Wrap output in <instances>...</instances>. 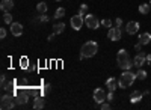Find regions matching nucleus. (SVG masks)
I'll use <instances>...</instances> for the list:
<instances>
[{
	"mask_svg": "<svg viewBox=\"0 0 151 110\" xmlns=\"http://www.w3.org/2000/svg\"><path fill=\"white\" fill-rule=\"evenodd\" d=\"M98 51V44L95 41H88L82 45V50H80V60L86 59V57H92L95 56Z\"/></svg>",
	"mask_w": 151,
	"mask_h": 110,
	"instance_id": "1",
	"label": "nucleus"
},
{
	"mask_svg": "<svg viewBox=\"0 0 151 110\" xmlns=\"http://www.w3.org/2000/svg\"><path fill=\"white\" fill-rule=\"evenodd\" d=\"M134 80H136V74H134V72H132L130 69H127V71H124L122 74H121V77H119V80H118V86H119L121 89L130 88Z\"/></svg>",
	"mask_w": 151,
	"mask_h": 110,
	"instance_id": "2",
	"label": "nucleus"
},
{
	"mask_svg": "<svg viewBox=\"0 0 151 110\" xmlns=\"http://www.w3.org/2000/svg\"><path fill=\"white\" fill-rule=\"evenodd\" d=\"M116 62H118V66H119L121 69H124V71L130 69V68H132V65H133V62L130 60V56H129V53L125 51V50H119V51H118V56H116Z\"/></svg>",
	"mask_w": 151,
	"mask_h": 110,
	"instance_id": "3",
	"label": "nucleus"
},
{
	"mask_svg": "<svg viewBox=\"0 0 151 110\" xmlns=\"http://www.w3.org/2000/svg\"><path fill=\"white\" fill-rule=\"evenodd\" d=\"M83 24H85V15H82V14H77L71 18V27L74 30H80Z\"/></svg>",
	"mask_w": 151,
	"mask_h": 110,
	"instance_id": "4",
	"label": "nucleus"
},
{
	"mask_svg": "<svg viewBox=\"0 0 151 110\" xmlns=\"http://www.w3.org/2000/svg\"><path fill=\"white\" fill-rule=\"evenodd\" d=\"M85 24H86V26L89 27V29H94V30H95V29H97V27H98L101 23L98 21V18H97L95 15H92V14H88V15L85 17Z\"/></svg>",
	"mask_w": 151,
	"mask_h": 110,
	"instance_id": "5",
	"label": "nucleus"
},
{
	"mask_svg": "<svg viewBox=\"0 0 151 110\" xmlns=\"http://www.w3.org/2000/svg\"><path fill=\"white\" fill-rule=\"evenodd\" d=\"M0 107H2L3 110L6 109H12V107H15V103H14V98L9 95V94H3L2 96V104H0Z\"/></svg>",
	"mask_w": 151,
	"mask_h": 110,
	"instance_id": "6",
	"label": "nucleus"
},
{
	"mask_svg": "<svg viewBox=\"0 0 151 110\" xmlns=\"http://www.w3.org/2000/svg\"><path fill=\"white\" fill-rule=\"evenodd\" d=\"M122 36V32H121V27H110L109 32H107V38L110 41H119Z\"/></svg>",
	"mask_w": 151,
	"mask_h": 110,
	"instance_id": "7",
	"label": "nucleus"
},
{
	"mask_svg": "<svg viewBox=\"0 0 151 110\" xmlns=\"http://www.w3.org/2000/svg\"><path fill=\"white\" fill-rule=\"evenodd\" d=\"M104 100H106V91L103 88H97L94 91V101L101 104V103H104Z\"/></svg>",
	"mask_w": 151,
	"mask_h": 110,
	"instance_id": "8",
	"label": "nucleus"
},
{
	"mask_svg": "<svg viewBox=\"0 0 151 110\" xmlns=\"http://www.w3.org/2000/svg\"><path fill=\"white\" fill-rule=\"evenodd\" d=\"M145 62H147L145 53H137V54L134 56V59H133V65L137 66V68H142V66L145 65Z\"/></svg>",
	"mask_w": 151,
	"mask_h": 110,
	"instance_id": "9",
	"label": "nucleus"
},
{
	"mask_svg": "<svg viewBox=\"0 0 151 110\" xmlns=\"http://www.w3.org/2000/svg\"><path fill=\"white\" fill-rule=\"evenodd\" d=\"M137 30H139V23L136 21H130L125 24V32H127L129 35H136Z\"/></svg>",
	"mask_w": 151,
	"mask_h": 110,
	"instance_id": "10",
	"label": "nucleus"
},
{
	"mask_svg": "<svg viewBox=\"0 0 151 110\" xmlns=\"http://www.w3.org/2000/svg\"><path fill=\"white\" fill-rule=\"evenodd\" d=\"M11 33L14 35V36H20V35L23 33L21 23H12V24H11Z\"/></svg>",
	"mask_w": 151,
	"mask_h": 110,
	"instance_id": "11",
	"label": "nucleus"
},
{
	"mask_svg": "<svg viewBox=\"0 0 151 110\" xmlns=\"http://www.w3.org/2000/svg\"><path fill=\"white\" fill-rule=\"evenodd\" d=\"M12 8H14V2L12 0H2V3H0V9L3 12H9Z\"/></svg>",
	"mask_w": 151,
	"mask_h": 110,
	"instance_id": "12",
	"label": "nucleus"
},
{
	"mask_svg": "<svg viewBox=\"0 0 151 110\" xmlns=\"http://www.w3.org/2000/svg\"><path fill=\"white\" fill-rule=\"evenodd\" d=\"M145 94H142V91H134L132 95H130V101L133 103V104H136V103H139L141 100H142V96H144Z\"/></svg>",
	"mask_w": 151,
	"mask_h": 110,
	"instance_id": "13",
	"label": "nucleus"
},
{
	"mask_svg": "<svg viewBox=\"0 0 151 110\" xmlns=\"http://www.w3.org/2000/svg\"><path fill=\"white\" fill-rule=\"evenodd\" d=\"M106 86H107L109 91H113V92H115L116 88H118V83H116L115 77H109V79L106 80Z\"/></svg>",
	"mask_w": 151,
	"mask_h": 110,
	"instance_id": "14",
	"label": "nucleus"
},
{
	"mask_svg": "<svg viewBox=\"0 0 151 110\" xmlns=\"http://www.w3.org/2000/svg\"><path fill=\"white\" fill-rule=\"evenodd\" d=\"M44 106H45V101H44L42 96H35V101H33V109H36V110H41Z\"/></svg>",
	"mask_w": 151,
	"mask_h": 110,
	"instance_id": "15",
	"label": "nucleus"
},
{
	"mask_svg": "<svg viewBox=\"0 0 151 110\" xmlns=\"http://www.w3.org/2000/svg\"><path fill=\"white\" fill-rule=\"evenodd\" d=\"M139 42H142V45H147V44H150V42H151V33L145 32V33L139 35Z\"/></svg>",
	"mask_w": 151,
	"mask_h": 110,
	"instance_id": "16",
	"label": "nucleus"
},
{
	"mask_svg": "<svg viewBox=\"0 0 151 110\" xmlns=\"http://www.w3.org/2000/svg\"><path fill=\"white\" fill-rule=\"evenodd\" d=\"M64 30H65V24H64V23H56V24H53V33L59 35V33H62Z\"/></svg>",
	"mask_w": 151,
	"mask_h": 110,
	"instance_id": "17",
	"label": "nucleus"
},
{
	"mask_svg": "<svg viewBox=\"0 0 151 110\" xmlns=\"http://www.w3.org/2000/svg\"><path fill=\"white\" fill-rule=\"evenodd\" d=\"M150 11H151V6H150V3H142V5L139 6V12H141L142 15H147Z\"/></svg>",
	"mask_w": 151,
	"mask_h": 110,
	"instance_id": "18",
	"label": "nucleus"
},
{
	"mask_svg": "<svg viewBox=\"0 0 151 110\" xmlns=\"http://www.w3.org/2000/svg\"><path fill=\"white\" fill-rule=\"evenodd\" d=\"M14 86H15V84L12 83V81H5V83H2V88H3V91H5V92H11V91H14Z\"/></svg>",
	"mask_w": 151,
	"mask_h": 110,
	"instance_id": "19",
	"label": "nucleus"
},
{
	"mask_svg": "<svg viewBox=\"0 0 151 110\" xmlns=\"http://www.w3.org/2000/svg\"><path fill=\"white\" fill-rule=\"evenodd\" d=\"M136 79H139V80H145L147 79V71L142 69V68H137L136 71Z\"/></svg>",
	"mask_w": 151,
	"mask_h": 110,
	"instance_id": "20",
	"label": "nucleus"
},
{
	"mask_svg": "<svg viewBox=\"0 0 151 110\" xmlns=\"http://www.w3.org/2000/svg\"><path fill=\"white\" fill-rule=\"evenodd\" d=\"M47 8H48V6H47L45 2H40V3L36 5V11L41 12V14H45V12H47Z\"/></svg>",
	"mask_w": 151,
	"mask_h": 110,
	"instance_id": "21",
	"label": "nucleus"
},
{
	"mask_svg": "<svg viewBox=\"0 0 151 110\" xmlns=\"http://www.w3.org/2000/svg\"><path fill=\"white\" fill-rule=\"evenodd\" d=\"M65 15V8H58L55 12V18H62Z\"/></svg>",
	"mask_w": 151,
	"mask_h": 110,
	"instance_id": "22",
	"label": "nucleus"
},
{
	"mask_svg": "<svg viewBox=\"0 0 151 110\" xmlns=\"http://www.w3.org/2000/svg\"><path fill=\"white\" fill-rule=\"evenodd\" d=\"M20 66L24 68V69H27L29 68V59L27 57H21L20 59Z\"/></svg>",
	"mask_w": 151,
	"mask_h": 110,
	"instance_id": "23",
	"label": "nucleus"
},
{
	"mask_svg": "<svg viewBox=\"0 0 151 110\" xmlns=\"http://www.w3.org/2000/svg\"><path fill=\"white\" fill-rule=\"evenodd\" d=\"M3 23L5 24H12L14 21H12V15L9 14V12H5V15H3Z\"/></svg>",
	"mask_w": 151,
	"mask_h": 110,
	"instance_id": "24",
	"label": "nucleus"
},
{
	"mask_svg": "<svg viewBox=\"0 0 151 110\" xmlns=\"http://www.w3.org/2000/svg\"><path fill=\"white\" fill-rule=\"evenodd\" d=\"M26 92L32 96H40V91H38L36 88H29V89H26Z\"/></svg>",
	"mask_w": 151,
	"mask_h": 110,
	"instance_id": "25",
	"label": "nucleus"
},
{
	"mask_svg": "<svg viewBox=\"0 0 151 110\" xmlns=\"http://www.w3.org/2000/svg\"><path fill=\"white\" fill-rule=\"evenodd\" d=\"M101 26H104V27L110 29V27H112V21H110L109 18H104V20H101Z\"/></svg>",
	"mask_w": 151,
	"mask_h": 110,
	"instance_id": "26",
	"label": "nucleus"
},
{
	"mask_svg": "<svg viewBox=\"0 0 151 110\" xmlns=\"http://www.w3.org/2000/svg\"><path fill=\"white\" fill-rule=\"evenodd\" d=\"M79 14H82V15H86V14H88V6H86V5H82V6L79 8Z\"/></svg>",
	"mask_w": 151,
	"mask_h": 110,
	"instance_id": "27",
	"label": "nucleus"
},
{
	"mask_svg": "<svg viewBox=\"0 0 151 110\" xmlns=\"http://www.w3.org/2000/svg\"><path fill=\"white\" fill-rule=\"evenodd\" d=\"M50 91H52V84H48V83H47V84H44V88H42V92H44V94H48Z\"/></svg>",
	"mask_w": 151,
	"mask_h": 110,
	"instance_id": "28",
	"label": "nucleus"
},
{
	"mask_svg": "<svg viewBox=\"0 0 151 110\" xmlns=\"http://www.w3.org/2000/svg\"><path fill=\"white\" fill-rule=\"evenodd\" d=\"M38 21H40V23H47L48 21V17L47 15H40V17H38Z\"/></svg>",
	"mask_w": 151,
	"mask_h": 110,
	"instance_id": "29",
	"label": "nucleus"
},
{
	"mask_svg": "<svg viewBox=\"0 0 151 110\" xmlns=\"http://www.w3.org/2000/svg\"><path fill=\"white\" fill-rule=\"evenodd\" d=\"M0 38H2V39H5L6 38V29H0Z\"/></svg>",
	"mask_w": 151,
	"mask_h": 110,
	"instance_id": "30",
	"label": "nucleus"
},
{
	"mask_svg": "<svg viewBox=\"0 0 151 110\" xmlns=\"http://www.w3.org/2000/svg\"><path fill=\"white\" fill-rule=\"evenodd\" d=\"M107 101H113V91H109V94H107Z\"/></svg>",
	"mask_w": 151,
	"mask_h": 110,
	"instance_id": "31",
	"label": "nucleus"
},
{
	"mask_svg": "<svg viewBox=\"0 0 151 110\" xmlns=\"http://www.w3.org/2000/svg\"><path fill=\"white\" fill-rule=\"evenodd\" d=\"M115 24H116V27H121V26H122V20H121V18H116V20H115Z\"/></svg>",
	"mask_w": 151,
	"mask_h": 110,
	"instance_id": "32",
	"label": "nucleus"
},
{
	"mask_svg": "<svg viewBox=\"0 0 151 110\" xmlns=\"http://www.w3.org/2000/svg\"><path fill=\"white\" fill-rule=\"evenodd\" d=\"M141 47H142V42L136 44V45H134V50H136V51H139V50H141Z\"/></svg>",
	"mask_w": 151,
	"mask_h": 110,
	"instance_id": "33",
	"label": "nucleus"
},
{
	"mask_svg": "<svg viewBox=\"0 0 151 110\" xmlns=\"http://www.w3.org/2000/svg\"><path fill=\"white\" fill-rule=\"evenodd\" d=\"M101 109H103V110H109V109H110V106H109V104H103V103H101Z\"/></svg>",
	"mask_w": 151,
	"mask_h": 110,
	"instance_id": "34",
	"label": "nucleus"
},
{
	"mask_svg": "<svg viewBox=\"0 0 151 110\" xmlns=\"http://www.w3.org/2000/svg\"><path fill=\"white\" fill-rule=\"evenodd\" d=\"M0 81H2V83L6 81V76H5V74H2V77H0Z\"/></svg>",
	"mask_w": 151,
	"mask_h": 110,
	"instance_id": "35",
	"label": "nucleus"
},
{
	"mask_svg": "<svg viewBox=\"0 0 151 110\" xmlns=\"http://www.w3.org/2000/svg\"><path fill=\"white\" fill-rule=\"evenodd\" d=\"M147 62L151 65V54H147Z\"/></svg>",
	"mask_w": 151,
	"mask_h": 110,
	"instance_id": "36",
	"label": "nucleus"
},
{
	"mask_svg": "<svg viewBox=\"0 0 151 110\" xmlns=\"http://www.w3.org/2000/svg\"><path fill=\"white\" fill-rule=\"evenodd\" d=\"M55 35H56V33H53V35H50V36H48V41H53V38H55Z\"/></svg>",
	"mask_w": 151,
	"mask_h": 110,
	"instance_id": "37",
	"label": "nucleus"
},
{
	"mask_svg": "<svg viewBox=\"0 0 151 110\" xmlns=\"http://www.w3.org/2000/svg\"><path fill=\"white\" fill-rule=\"evenodd\" d=\"M35 69V66L33 65H29V68H27V71H33Z\"/></svg>",
	"mask_w": 151,
	"mask_h": 110,
	"instance_id": "38",
	"label": "nucleus"
},
{
	"mask_svg": "<svg viewBox=\"0 0 151 110\" xmlns=\"http://www.w3.org/2000/svg\"><path fill=\"white\" fill-rule=\"evenodd\" d=\"M55 2H60V0H55Z\"/></svg>",
	"mask_w": 151,
	"mask_h": 110,
	"instance_id": "39",
	"label": "nucleus"
},
{
	"mask_svg": "<svg viewBox=\"0 0 151 110\" xmlns=\"http://www.w3.org/2000/svg\"><path fill=\"white\" fill-rule=\"evenodd\" d=\"M150 6H151V0H150Z\"/></svg>",
	"mask_w": 151,
	"mask_h": 110,
	"instance_id": "40",
	"label": "nucleus"
}]
</instances>
